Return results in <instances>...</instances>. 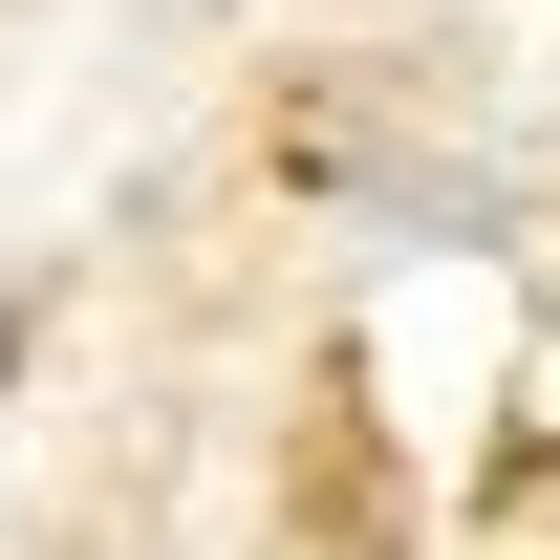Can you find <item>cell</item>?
<instances>
[{
    "label": "cell",
    "mask_w": 560,
    "mask_h": 560,
    "mask_svg": "<svg viewBox=\"0 0 560 560\" xmlns=\"http://www.w3.org/2000/svg\"><path fill=\"white\" fill-rule=\"evenodd\" d=\"M0 388H22V324H0Z\"/></svg>",
    "instance_id": "cell-1"
}]
</instances>
